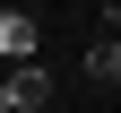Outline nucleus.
<instances>
[{
  "label": "nucleus",
  "instance_id": "1",
  "mask_svg": "<svg viewBox=\"0 0 121 113\" xmlns=\"http://www.w3.org/2000/svg\"><path fill=\"white\" fill-rule=\"evenodd\" d=\"M52 104V70L43 61H0V113H43Z\"/></svg>",
  "mask_w": 121,
  "mask_h": 113
},
{
  "label": "nucleus",
  "instance_id": "2",
  "mask_svg": "<svg viewBox=\"0 0 121 113\" xmlns=\"http://www.w3.org/2000/svg\"><path fill=\"white\" fill-rule=\"evenodd\" d=\"M35 44H43L35 9H17V0H0V61H35Z\"/></svg>",
  "mask_w": 121,
  "mask_h": 113
},
{
  "label": "nucleus",
  "instance_id": "3",
  "mask_svg": "<svg viewBox=\"0 0 121 113\" xmlns=\"http://www.w3.org/2000/svg\"><path fill=\"white\" fill-rule=\"evenodd\" d=\"M86 78H95V87H121V18H104L95 35H86Z\"/></svg>",
  "mask_w": 121,
  "mask_h": 113
}]
</instances>
